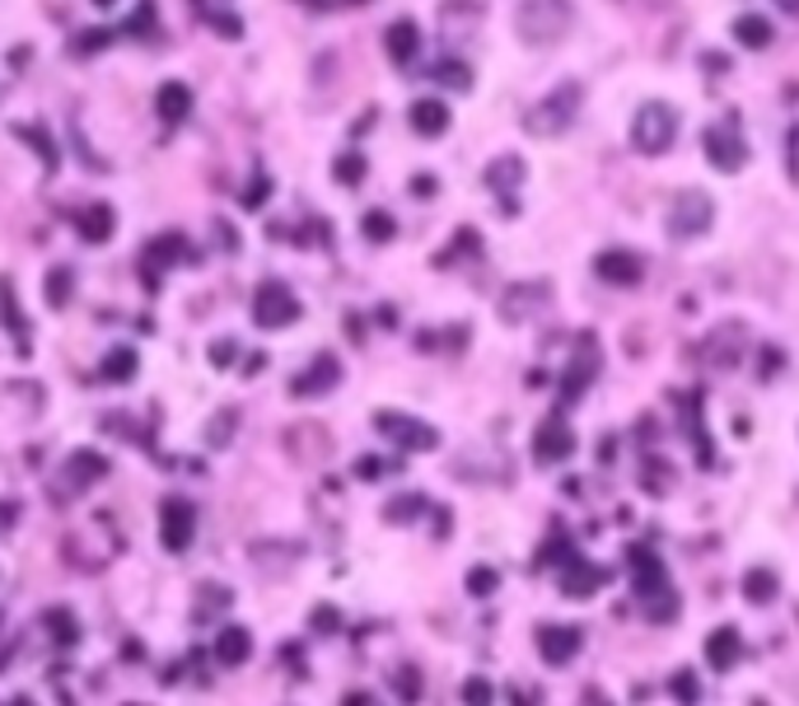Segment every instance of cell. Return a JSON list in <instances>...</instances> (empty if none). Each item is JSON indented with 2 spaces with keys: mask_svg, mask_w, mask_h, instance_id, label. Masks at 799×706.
I'll list each match as a JSON object with an SVG mask.
<instances>
[{
  "mask_svg": "<svg viewBox=\"0 0 799 706\" xmlns=\"http://www.w3.org/2000/svg\"><path fill=\"white\" fill-rule=\"evenodd\" d=\"M627 571H631V590L640 595V603H646V618L659 622V627H669L678 618V590L669 585L665 557H659L650 543H631L627 547Z\"/></svg>",
  "mask_w": 799,
  "mask_h": 706,
  "instance_id": "1",
  "label": "cell"
},
{
  "mask_svg": "<svg viewBox=\"0 0 799 706\" xmlns=\"http://www.w3.org/2000/svg\"><path fill=\"white\" fill-rule=\"evenodd\" d=\"M580 108H584V85L580 81H561L552 94H542V99L523 113V131L542 136V141H557V136H566L575 127Z\"/></svg>",
  "mask_w": 799,
  "mask_h": 706,
  "instance_id": "2",
  "label": "cell"
},
{
  "mask_svg": "<svg viewBox=\"0 0 799 706\" xmlns=\"http://www.w3.org/2000/svg\"><path fill=\"white\" fill-rule=\"evenodd\" d=\"M571 24H575L571 0H519L515 10V29L529 47H557L571 33Z\"/></svg>",
  "mask_w": 799,
  "mask_h": 706,
  "instance_id": "3",
  "label": "cell"
},
{
  "mask_svg": "<svg viewBox=\"0 0 799 706\" xmlns=\"http://www.w3.org/2000/svg\"><path fill=\"white\" fill-rule=\"evenodd\" d=\"M678 108L665 104V99H650V104H640L636 117H631V150L636 154H669L673 141H678Z\"/></svg>",
  "mask_w": 799,
  "mask_h": 706,
  "instance_id": "4",
  "label": "cell"
},
{
  "mask_svg": "<svg viewBox=\"0 0 799 706\" xmlns=\"http://www.w3.org/2000/svg\"><path fill=\"white\" fill-rule=\"evenodd\" d=\"M711 225H715V202L706 197V192H697V188L678 192L673 206H669V221H665L669 239L692 244V239H701V234H711Z\"/></svg>",
  "mask_w": 799,
  "mask_h": 706,
  "instance_id": "5",
  "label": "cell"
},
{
  "mask_svg": "<svg viewBox=\"0 0 799 706\" xmlns=\"http://www.w3.org/2000/svg\"><path fill=\"white\" fill-rule=\"evenodd\" d=\"M375 430L388 445H398L402 454H431V449H440V430L421 417H407V411H388V407L375 411Z\"/></svg>",
  "mask_w": 799,
  "mask_h": 706,
  "instance_id": "6",
  "label": "cell"
},
{
  "mask_svg": "<svg viewBox=\"0 0 799 706\" xmlns=\"http://www.w3.org/2000/svg\"><path fill=\"white\" fill-rule=\"evenodd\" d=\"M252 323L267 328V332H281L290 323H300V300H295V290H290L285 281H262L258 290H252Z\"/></svg>",
  "mask_w": 799,
  "mask_h": 706,
  "instance_id": "7",
  "label": "cell"
},
{
  "mask_svg": "<svg viewBox=\"0 0 799 706\" xmlns=\"http://www.w3.org/2000/svg\"><path fill=\"white\" fill-rule=\"evenodd\" d=\"M701 150H706L711 169H720V173H738L748 164V141H744V131H738L734 117L711 122L706 131H701Z\"/></svg>",
  "mask_w": 799,
  "mask_h": 706,
  "instance_id": "8",
  "label": "cell"
},
{
  "mask_svg": "<svg viewBox=\"0 0 799 706\" xmlns=\"http://www.w3.org/2000/svg\"><path fill=\"white\" fill-rule=\"evenodd\" d=\"M197 538V505L183 496H164L160 501V543L164 553H187Z\"/></svg>",
  "mask_w": 799,
  "mask_h": 706,
  "instance_id": "9",
  "label": "cell"
},
{
  "mask_svg": "<svg viewBox=\"0 0 799 706\" xmlns=\"http://www.w3.org/2000/svg\"><path fill=\"white\" fill-rule=\"evenodd\" d=\"M187 258V239L183 234H154V239L141 248V281L150 286V290H160V281H164V271L169 267H179Z\"/></svg>",
  "mask_w": 799,
  "mask_h": 706,
  "instance_id": "10",
  "label": "cell"
},
{
  "mask_svg": "<svg viewBox=\"0 0 799 706\" xmlns=\"http://www.w3.org/2000/svg\"><path fill=\"white\" fill-rule=\"evenodd\" d=\"M571 454H575V430H571V421L561 417V411H552V417L538 421V430H533V459L542 468H557V463H566Z\"/></svg>",
  "mask_w": 799,
  "mask_h": 706,
  "instance_id": "11",
  "label": "cell"
},
{
  "mask_svg": "<svg viewBox=\"0 0 799 706\" xmlns=\"http://www.w3.org/2000/svg\"><path fill=\"white\" fill-rule=\"evenodd\" d=\"M342 384V361L333 351H318L300 375H290V398H327Z\"/></svg>",
  "mask_w": 799,
  "mask_h": 706,
  "instance_id": "12",
  "label": "cell"
},
{
  "mask_svg": "<svg viewBox=\"0 0 799 706\" xmlns=\"http://www.w3.org/2000/svg\"><path fill=\"white\" fill-rule=\"evenodd\" d=\"M594 277L603 286H617V290H631L646 281V258L631 248H603L598 258H594Z\"/></svg>",
  "mask_w": 799,
  "mask_h": 706,
  "instance_id": "13",
  "label": "cell"
},
{
  "mask_svg": "<svg viewBox=\"0 0 799 706\" xmlns=\"http://www.w3.org/2000/svg\"><path fill=\"white\" fill-rule=\"evenodd\" d=\"M557 576H561V585H557V590L566 595V599H594V595L603 590V585L613 580V571H608V566H598V561L580 557V553H575L566 566H561Z\"/></svg>",
  "mask_w": 799,
  "mask_h": 706,
  "instance_id": "14",
  "label": "cell"
},
{
  "mask_svg": "<svg viewBox=\"0 0 799 706\" xmlns=\"http://www.w3.org/2000/svg\"><path fill=\"white\" fill-rule=\"evenodd\" d=\"M533 641H538V655L548 660L552 670H566V664L580 655L584 632H580V627H566V622H542L533 632Z\"/></svg>",
  "mask_w": 799,
  "mask_h": 706,
  "instance_id": "15",
  "label": "cell"
},
{
  "mask_svg": "<svg viewBox=\"0 0 799 706\" xmlns=\"http://www.w3.org/2000/svg\"><path fill=\"white\" fill-rule=\"evenodd\" d=\"M108 473H112V463H108V454H99V449H71V459L62 463V482L71 486V496L99 486Z\"/></svg>",
  "mask_w": 799,
  "mask_h": 706,
  "instance_id": "16",
  "label": "cell"
},
{
  "mask_svg": "<svg viewBox=\"0 0 799 706\" xmlns=\"http://www.w3.org/2000/svg\"><path fill=\"white\" fill-rule=\"evenodd\" d=\"M421 24L417 19H393V24L384 29V52H388V62H393L398 71H412L417 66V56H421Z\"/></svg>",
  "mask_w": 799,
  "mask_h": 706,
  "instance_id": "17",
  "label": "cell"
},
{
  "mask_svg": "<svg viewBox=\"0 0 799 706\" xmlns=\"http://www.w3.org/2000/svg\"><path fill=\"white\" fill-rule=\"evenodd\" d=\"M548 296H552L548 281H515V286L500 296V304H496V309H500V319H505V323H523L533 309L548 304Z\"/></svg>",
  "mask_w": 799,
  "mask_h": 706,
  "instance_id": "18",
  "label": "cell"
},
{
  "mask_svg": "<svg viewBox=\"0 0 799 706\" xmlns=\"http://www.w3.org/2000/svg\"><path fill=\"white\" fill-rule=\"evenodd\" d=\"M523 183V160L519 154H505V160H492V169H486V188L500 197L505 215H519V188Z\"/></svg>",
  "mask_w": 799,
  "mask_h": 706,
  "instance_id": "19",
  "label": "cell"
},
{
  "mask_svg": "<svg viewBox=\"0 0 799 706\" xmlns=\"http://www.w3.org/2000/svg\"><path fill=\"white\" fill-rule=\"evenodd\" d=\"M706 664L715 674H730V670H738V660H744V632H738L734 622H725V627H715V632L706 637Z\"/></svg>",
  "mask_w": 799,
  "mask_h": 706,
  "instance_id": "20",
  "label": "cell"
},
{
  "mask_svg": "<svg viewBox=\"0 0 799 706\" xmlns=\"http://www.w3.org/2000/svg\"><path fill=\"white\" fill-rule=\"evenodd\" d=\"M594 375H598V346H594V338H580V356L571 361L566 379H561V403H580L584 388L594 384Z\"/></svg>",
  "mask_w": 799,
  "mask_h": 706,
  "instance_id": "21",
  "label": "cell"
},
{
  "mask_svg": "<svg viewBox=\"0 0 799 706\" xmlns=\"http://www.w3.org/2000/svg\"><path fill=\"white\" fill-rule=\"evenodd\" d=\"M75 234H80L89 248L108 244L112 234H117V211L108 202H85L80 211H75Z\"/></svg>",
  "mask_w": 799,
  "mask_h": 706,
  "instance_id": "22",
  "label": "cell"
},
{
  "mask_svg": "<svg viewBox=\"0 0 799 706\" xmlns=\"http://www.w3.org/2000/svg\"><path fill=\"white\" fill-rule=\"evenodd\" d=\"M248 655H252V632L239 622H225L216 632V645H210V660L220 670H239V664H248Z\"/></svg>",
  "mask_w": 799,
  "mask_h": 706,
  "instance_id": "23",
  "label": "cell"
},
{
  "mask_svg": "<svg viewBox=\"0 0 799 706\" xmlns=\"http://www.w3.org/2000/svg\"><path fill=\"white\" fill-rule=\"evenodd\" d=\"M407 122H412V131L425 136V141H440L454 117H450V104L435 99V94H425V99H417L412 108H407Z\"/></svg>",
  "mask_w": 799,
  "mask_h": 706,
  "instance_id": "24",
  "label": "cell"
},
{
  "mask_svg": "<svg viewBox=\"0 0 799 706\" xmlns=\"http://www.w3.org/2000/svg\"><path fill=\"white\" fill-rule=\"evenodd\" d=\"M154 113H160L164 127L187 122V113H192V89H187L183 81H164L160 94H154Z\"/></svg>",
  "mask_w": 799,
  "mask_h": 706,
  "instance_id": "25",
  "label": "cell"
},
{
  "mask_svg": "<svg viewBox=\"0 0 799 706\" xmlns=\"http://www.w3.org/2000/svg\"><path fill=\"white\" fill-rule=\"evenodd\" d=\"M744 599L753 603V608H767V603H776V595H781V580H776V571L771 566H748L744 571Z\"/></svg>",
  "mask_w": 799,
  "mask_h": 706,
  "instance_id": "26",
  "label": "cell"
},
{
  "mask_svg": "<svg viewBox=\"0 0 799 706\" xmlns=\"http://www.w3.org/2000/svg\"><path fill=\"white\" fill-rule=\"evenodd\" d=\"M0 323L14 332L19 361H29V328H24V313H19V304H14V286H10V277H0Z\"/></svg>",
  "mask_w": 799,
  "mask_h": 706,
  "instance_id": "27",
  "label": "cell"
},
{
  "mask_svg": "<svg viewBox=\"0 0 799 706\" xmlns=\"http://www.w3.org/2000/svg\"><path fill=\"white\" fill-rule=\"evenodd\" d=\"M771 38H776L771 19H763V14H738V19H734V43H738V47L763 52V47H771Z\"/></svg>",
  "mask_w": 799,
  "mask_h": 706,
  "instance_id": "28",
  "label": "cell"
},
{
  "mask_svg": "<svg viewBox=\"0 0 799 706\" xmlns=\"http://www.w3.org/2000/svg\"><path fill=\"white\" fill-rule=\"evenodd\" d=\"M435 510V501L431 496H421V492H407V496H393L384 505V520L388 524H417V520H425Z\"/></svg>",
  "mask_w": 799,
  "mask_h": 706,
  "instance_id": "29",
  "label": "cell"
},
{
  "mask_svg": "<svg viewBox=\"0 0 799 706\" xmlns=\"http://www.w3.org/2000/svg\"><path fill=\"white\" fill-rule=\"evenodd\" d=\"M43 632L52 637L56 651H71V645L80 641V622H75L71 608H47V613H43Z\"/></svg>",
  "mask_w": 799,
  "mask_h": 706,
  "instance_id": "30",
  "label": "cell"
},
{
  "mask_svg": "<svg viewBox=\"0 0 799 706\" xmlns=\"http://www.w3.org/2000/svg\"><path fill=\"white\" fill-rule=\"evenodd\" d=\"M431 81L435 85H450L454 94H467V89H473V66H467L458 52H450V56H440V62L431 66Z\"/></svg>",
  "mask_w": 799,
  "mask_h": 706,
  "instance_id": "31",
  "label": "cell"
},
{
  "mask_svg": "<svg viewBox=\"0 0 799 706\" xmlns=\"http://www.w3.org/2000/svg\"><path fill=\"white\" fill-rule=\"evenodd\" d=\"M136 370H141V356H136L131 346H112L108 356H104V365H99V375H104L108 384H131Z\"/></svg>",
  "mask_w": 799,
  "mask_h": 706,
  "instance_id": "32",
  "label": "cell"
},
{
  "mask_svg": "<svg viewBox=\"0 0 799 706\" xmlns=\"http://www.w3.org/2000/svg\"><path fill=\"white\" fill-rule=\"evenodd\" d=\"M71 296H75V271L62 263V267H52L47 271V281H43V300H47V309H66L71 304Z\"/></svg>",
  "mask_w": 799,
  "mask_h": 706,
  "instance_id": "33",
  "label": "cell"
},
{
  "mask_svg": "<svg viewBox=\"0 0 799 706\" xmlns=\"http://www.w3.org/2000/svg\"><path fill=\"white\" fill-rule=\"evenodd\" d=\"M360 234L369 244H393L398 239V221L393 215H388L384 206H369L365 215H360Z\"/></svg>",
  "mask_w": 799,
  "mask_h": 706,
  "instance_id": "34",
  "label": "cell"
},
{
  "mask_svg": "<svg viewBox=\"0 0 799 706\" xmlns=\"http://www.w3.org/2000/svg\"><path fill=\"white\" fill-rule=\"evenodd\" d=\"M571 557H575V543H571V538L557 528V534H552L548 543L538 547V557H533V571H548V566H557V571H561V566H566Z\"/></svg>",
  "mask_w": 799,
  "mask_h": 706,
  "instance_id": "35",
  "label": "cell"
},
{
  "mask_svg": "<svg viewBox=\"0 0 799 706\" xmlns=\"http://www.w3.org/2000/svg\"><path fill=\"white\" fill-rule=\"evenodd\" d=\"M458 702H463V706H496V683L482 678V674L463 678V683H458Z\"/></svg>",
  "mask_w": 799,
  "mask_h": 706,
  "instance_id": "36",
  "label": "cell"
},
{
  "mask_svg": "<svg viewBox=\"0 0 799 706\" xmlns=\"http://www.w3.org/2000/svg\"><path fill=\"white\" fill-rule=\"evenodd\" d=\"M688 407H692V445H697V463H701V468H715L711 440H706V421H701V394H692Z\"/></svg>",
  "mask_w": 799,
  "mask_h": 706,
  "instance_id": "37",
  "label": "cell"
},
{
  "mask_svg": "<svg viewBox=\"0 0 799 706\" xmlns=\"http://www.w3.org/2000/svg\"><path fill=\"white\" fill-rule=\"evenodd\" d=\"M669 693H673L678 706H697V702H701V678H697L692 670H673Z\"/></svg>",
  "mask_w": 799,
  "mask_h": 706,
  "instance_id": "38",
  "label": "cell"
},
{
  "mask_svg": "<svg viewBox=\"0 0 799 706\" xmlns=\"http://www.w3.org/2000/svg\"><path fill=\"white\" fill-rule=\"evenodd\" d=\"M14 131H19V141L33 146L37 154H43V169H47V173H56V146L47 141V131H43V127H29V122H24V127H14Z\"/></svg>",
  "mask_w": 799,
  "mask_h": 706,
  "instance_id": "39",
  "label": "cell"
},
{
  "mask_svg": "<svg viewBox=\"0 0 799 706\" xmlns=\"http://www.w3.org/2000/svg\"><path fill=\"white\" fill-rule=\"evenodd\" d=\"M333 179L342 183V188H360L365 183V154H337V164H333Z\"/></svg>",
  "mask_w": 799,
  "mask_h": 706,
  "instance_id": "40",
  "label": "cell"
},
{
  "mask_svg": "<svg viewBox=\"0 0 799 706\" xmlns=\"http://www.w3.org/2000/svg\"><path fill=\"white\" fill-rule=\"evenodd\" d=\"M393 688H398V702H421V670L417 664H398L393 670Z\"/></svg>",
  "mask_w": 799,
  "mask_h": 706,
  "instance_id": "41",
  "label": "cell"
},
{
  "mask_svg": "<svg viewBox=\"0 0 799 706\" xmlns=\"http://www.w3.org/2000/svg\"><path fill=\"white\" fill-rule=\"evenodd\" d=\"M500 590V571H492V566H473L467 571V595L473 599H492Z\"/></svg>",
  "mask_w": 799,
  "mask_h": 706,
  "instance_id": "42",
  "label": "cell"
},
{
  "mask_svg": "<svg viewBox=\"0 0 799 706\" xmlns=\"http://www.w3.org/2000/svg\"><path fill=\"white\" fill-rule=\"evenodd\" d=\"M154 14H160V6H154V0H141V6L131 10V19H127V38L154 33Z\"/></svg>",
  "mask_w": 799,
  "mask_h": 706,
  "instance_id": "43",
  "label": "cell"
},
{
  "mask_svg": "<svg viewBox=\"0 0 799 706\" xmlns=\"http://www.w3.org/2000/svg\"><path fill=\"white\" fill-rule=\"evenodd\" d=\"M267 197H271V179H267V173H252V183L244 188L239 206H244V211H262V206H267Z\"/></svg>",
  "mask_w": 799,
  "mask_h": 706,
  "instance_id": "44",
  "label": "cell"
},
{
  "mask_svg": "<svg viewBox=\"0 0 799 706\" xmlns=\"http://www.w3.org/2000/svg\"><path fill=\"white\" fill-rule=\"evenodd\" d=\"M206 24H210V33L229 38V43H234V38H244V24H239V14H234V10H210Z\"/></svg>",
  "mask_w": 799,
  "mask_h": 706,
  "instance_id": "45",
  "label": "cell"
},
{
  "mask_svg": "<svg viewBox=\"0 0 799 706\" xmlns=\"http://www.w3.org/2000/svg\"><path fill=\"white\" fill-rule=\"evenodd\" d=\"M665 468H669L665 459H655V463L646 459V473H640V486H646V492H655V496H665V492H669V482H673V478L665 473Z\"/></svg>",
  "mask_w": 799,
  "mask_h": 706,
  "instance_id": "46",
  "label": "cell"
},
{
  "mask_svg": "<svg viewBox=\"0 0 799 706\" xmlns=\"http://www.w3.org/2000/svg\"><path fill=\"white\" fill-rule=\"evenodd\" d=\"M309 627H314V632H318V637H333V632H337V627H342V613H337V608H333V603H318V608H314V613H309Z\"/></svg>",
  "mask_w": 799,
  "mask_h": 706,
  "instance_id": "47",
  "label": "cell"
},
{
  "mask_svg": "<svg viewBox=\"0 0 799 706\" xmlns=\"http://www.w3.org/2000/svg\"><path fill=\"white\" fill-rule=\"evenodd\" d=\"M384 473H398V463H388V459H375V454L356 459V478H360V482H379Z\"/></svg>",
  "mask_w": 799,
  "mask_h": 706,
  "instance_id": "48",
  "label": "cell"
},
{
  "mask_svg": "<svg viewBox=\"0 0 799 706\" xmlns=\"http://www.w3.org/2000/svg\"><path fill=\"white\" fill-rule=\"evenodd\" d=\"M108 43H112V33H108V29H89V33L75 38V56H94V52L108 47Z\"/></svg>",
  "mask_w": 799,
  "mask_h": 706,
  "instance_id": "49",
  "label": "cell"
},
{
  "mask_svg": "<svg viewBox=\"0 0 799 706\" xmlns=\"http://www.w3.org/2000/svg\"><path fill=\"white\" fill-rule=\"evenodd\" d=\"M786 365V356H781V346H763L757 351V379H771L776 370Z\"/></svg>",
  "mask_w": 799,
  "mask_h": 706,
  "instance_id": "50",
  "label": "cell"
},
{
  "mask_svg": "<svg viewBox=\"0 0 799 706\" xmlns=\"http://www.w3.org/2000/svg\"><path fill=\"white\" fill-rule=\"evenodd\" d=\"M234 421H239V411H234V407H229V411H220V417L210 421V436H206V440H210V445H229V436H234L229 426H234Z\"/></svg>",
  "mask_w": 799,
  "mask_h": 706,
  "instance_id": "51",
  "label": "cell"
},
{
  "mask_svg": "<svg viewBox=\"0 0 799 706\" xmlns=\"http://www.w3.org/2000/svg\"><path fill=\"white\" fill-rule=\"evenodd\" d=\"M234 351H239V346H234V338L210 342V365H216V370H229V365H234Z\"/></svg>",
  "mask_w": 799,
  "mask_h": 706,
  "instance_id": "52",
  "label": "cell"
},
{
  "mask_svg": "<svg viewBox=\"0 0 799 706\" xmlns=\"http://www.w3.org/2000/svg\"><path fill=\"white\" fill-rule=\"evenodd\" d=\"M580 706H613V697H603V688H584L580 693Z\"/></svg>",
  "mask_w": 799,
  "mask_h": 706,
  "instance_id": "53",
  "label": "cell"
},
{
  "mask_svg": "<svg viewBox=\"0 0 799 706\" xmlns=\"http://www.w3.org/2000/svg\"><path fill=\"white\" fill-rule=\"evenodd\" d=\"M14 520H19V505H14V501H0V534H6Z\"/></svg>",
  "mask_w": 799,
  "mask_h": 706,
  "instance_id": "54",
  "label": "cell"
},
{
  "mask_svg": "<svg viewBox=\"0 0 799 706\" xmlns=\"http://www.w3.org/2000/svg\"><path fill=\"white\" fill-rule=\"evenodd\" d=\"M505 702H510V706H542V702H533L523 688H505Z\"/></svg>",
  "mask_w": 799,
  "mask_h": 706,
  "instance_id": "55",
  "label": "cell"
},
{
  "mask_svg": "<svg viewBox=\"0 0 799 706\" xmlns=\"http://www.w3.org/2000/svg\"><path fill=\"white\" fill-rule=\"evenodd\" d=\"M776 10H786V14H799V0H776Z\"/></svg>",
  "mask_w": 799,
  "mask_h": 706,
  "instance_id": "56",
  "label": "cell"
},
{
  "mask_svg": "<svg viewBox=\"0 0 799 706\" xmlns=\"http://www.w3.org/2000/svg\"><path fill=\"white\" fill-rule=\"evenodd\" d=\"M342 706H369V697H365V693H350Z\"/></svg>",
  "mask_w": 799,
  "mask_h": 706,
  "instance_id": "57",
  "label": "cell"
},
{
  "mask_svg": "<svg viewBox=\"0 0 799 706\" xmlns=\"http://www.w3.org/2000/svg\"><path fill=\"white\" fill-rule=\"evenodd\" d=\"M10 706H33V697H24V693H19V697H14Z\"/></svg>",
  "mask_w": 799,
  "mask_h": 706,
  "instance_id": "58",
  "label": "cell"
},
{
  "mask_svg": "<svg viewBox=\"0 0 799 706\" xmlns=\"http://www.w3.org/2000/svg\"><path fill=\"white\" fill-rule=\"evenodd\" d=\"M346 6H369V0H346Z\"/></svg>",
  "mask_w": 799,
  "mask_h": 706,
  "instance_id": "59",
  "label": "cell"
},
{
  "mask_svg": "<svg viewBox=\"0 0 799 706\" xmlns=\"http://www.w3.org/2000/svg\"><path fill=\"white\" fill-rule=\"evenodd\" d=\"M94 6H112V0H94Z\"/></svg>",
  "mask_w": 799,
  "mask_h": 706,
  "instance_id": "60",
  "label": "cell"
},
{
  "mask_svg": "<svg viewBox=\"0 0 799 706\" xmlns=\"http://www.w3.org/2000/svg\"><path fill=\"white\" fill-rule=\"evenodd\" d=\"M127 706H145V702H127Z\"/></svg>",
  "mask_w": 799,
  "mask_h": 706,
  "instance_id": "61",
  "label": "cell"
}]
</instances>
